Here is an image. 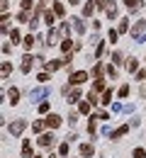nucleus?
I'll use <instances>...</instances> for the list:
<instances>
[{
  "mask_svg": "<svg viewBox=\"0 0 146 158\" xmlns=\"http://www.w3.org/2000/svg\"><path fill=\"white\" fill-rule=\"evenodd\" d=\"M22 156H24V158H34V156H32V143H29V139L22 141Z\"/></svg>",
  "mask_w": 146,
  "mask_h": 158,
  "instance_id": "obj_4",
  "label": "nucleus"
},
{
  "mask_svg": "<svg viewBox=\"0 0 146 158\" xmlns=\"http://www.w3.org/2000/svg\"><path fill=\"white\" fill-rule=\"evenodd\" d=\"M54 12H56V15H59V17H61L63 12H66V7H63L61 2H56V5H54Z\"/></svg>",
  "mask_w": 146,
  "mask_h": 158,
  "instance_id": "obj_18",
  "label": "nucleus"
},
{
  "mask_svg": "<svg viewBox=\"0 0 146 158\" xmlns=\"http://www.w3.org/2000/svg\"><path fill=\"white\" fill-rule=\"evenodd\" d=\"M32 63H34V59H32V56L27 54V56L22 59V71H24V73H29V68H32Z\"/></svg>",
  "mask_w": 146,
  "mask_h": 158,
  "instance_id": "obj_8",
  "label": "nucleus"
},
{
  "mask_svg": "<svg viewBox=\"0 0 146 158\" xmlns=\"http://www.w3.org/2000/svg\"><path fill=\"white\" fill-rule=\"evenodd\" d=\"M61 49L68 54V51H71V39H63V41H61Z\"/></svg>",
  "mask_w": 146,
  "mask_h": 158,
  "instance_id": "obj_23",
  "label": "nucleus"
},
{
  "mask_svg": "<svg viewBox=\"0 0 146 158\" xmlns=\"http://www.w3.org/2000/svg\"><path fill=\"white\" fill-rule=\"evenodd\" d=\"M136 78H139V80H146V71H139V73H136Z\"/></svg>",
  "mask_w": 146,
  "mask_h": 158,
  "instance_id": "obj_32",
  "label": "nucleus"
},
{
  "mask_svg": "<svg viewBox=\"0 0 146 158\" xmlns=\"http://www.w3.org/2000/svg\"><path fill=\"white\" fill-rule=\"evenodd\" d=\"M44 124H46V122H34V124H32V131H37V134H39V131L44 129Z\"/></svg>",
  "mask_w": 146,
  "mask_h": 158,
  "instance_id": "obj_17",
  "label": "nucleus"
},
{
  "mask_svg": "<svg viewBox=\"0 0 146 158\" xmlns=\"http://www.w3.org/2000/svg\"><path fill=\"white\" fill-rule=\"evenodd\" d=\"M68 2H71V5H78V0H68Z\"/></svg>",
  "mask_w": 146,
  "mask_h": 158,
  "instance_id": "obj_33",
  "label": "nucleus"
},
{
  "mask_svg": "<svg viewBox=\"0 0 146 158\" xmlns=\"http://www.w3.org/2000/svg\"><path fill=\"white\" fill-rule=\"evenodd\" d=\"M93 153H95V148H93L90 143H83V146H81V156L83 158H90Z\"/></svg>",
  "mask_w": 146,
  "mask_h": 158,
  "instance_id": "obj_7",
  "label": "nucleus"
},
{
  "mask_svg": "<svg viewBox=\"0 0 146 158\" xmlns=\"http://www.w3.org/2000/svg\"><path fill=\"white\" fill-rule=\"evenodd\" d=\"M73 22H76V29H78V32H83V29H85V24H83V20H73Z\"/></svg>",
  "mask_w": 146,
  "mask_h": 158,
  "instance_id": "obj_29",
  "label": "nucleus"
},
{
  "mask_svg": "<svg viewBox=\"0 0 146 158\" xmlns=\"http://www.w3.org/2000/svg\"><path fill=\"white\" fill-rule=\"evenodd\" d=\"M127 131H129V124H122L119 129H115V131L110 134V139H119V136H122V134H127Z\"/></svg>",
  "mask_w": 146,
  "mask_h": 158,
  "instance_id": "obj_6",
  "label": "nucleus"
},
{
  "mask_svg": "<svg viewBox=\"0 0 146 158\" xmlns=\"http://www.w3.org/2000/svg\"><path fill=\"white\" fill-rule=\"evenodd\" d=\"M24 46L32 49V46H34V37H27V39H24Z\"/></svg>",
  "mask_w": 146,
  "mask_h": 158,
  "instance_id": "obj_28",
  "label": "nucleus"
},
{
  "mask_svg": "<svg viewBox=\"0 0 146 158\" xmlns=\"http://www.w3.org/2000/svg\"><path fill=\"white\" fill-rule=\"evenodd\" d=\"M127 95H129V85H122L119 88V98H127Z\"/></svg>",
  "mask_w": 146,
  "mask_h": 158,
  "instance_id": "obj_26",
  "label": "nucleus"
},
{
  "mask_svg": "<svg viewBox=\"0 0 146 158\" xmlns=\"http://www.w3.org/2000/svg\"><path fill=\"white\" fill-rule=\"evenodd\" d=\"M10 71H12V68H10V63L5 61V63H2V78H7V76H10Z\"/></svg>",
  "mask_w": 146,
  "mask_h": 158,
  "instance_id": "obj_21",
  "label": "nucleus"
},
{
  "mask_svg": "<svg viewBox=\"0 0 146 158\" xmlns=\"http://www.w3.org/2000/svg\"><path fill=\"white\" fill-rule=\"evenodd\" d=\"M88 80V73L85 71H78V73H73L71 78H68V83H73V85H81V83H85Z\"/></svg>",
  "mask_w": 146,
  "mask_h": 158,
  "instance_id": "obj_2",
  "label": "nucleus"
},
{
  "mask_svg": "<svg viewBox=\"0 0 146 158\" xmlns=\"http://www.w3.org/2000/svg\"><path fill=\"white\" fill-rule=\"evenodd\" d=\"M32 5H34V0H22V10H32Z\"/></svg>",
  "mask_w": 146,
  "mask_h": 158,
  "instance_id": "obj_25",
  "label": "nucleus"
},
{
  "mask_svg": "<svg viewBox=\"0 0 146 158\" xmlns=\"http://www.w3.org/2000/svg\"><path fill=\"white\" fill-rule=\"evenodd\" d=\"M110 100H112V90H105V93H102V100H100V102H102V105H110Z\"/></svg>",
  "mask_w": 146,
  "mask_h": 158,
  "instance_id": "obj_13",
  "label": "nucleus"
},
{
  "mask_svg": "<svg viewBox=\"0 0 146 158\" xmlns=\"http://www.w3.org/2000/svg\"><path fill=\"white\" fill-rule=\"evenodd\" d=\"M144 27H146V22H136V24L131 27V34H134V37H139V34L144 32Z\"/></svg>",
  "mask_w": 146,
  "mask_h": 158,
  "instance_id": "obj_9",
  "label": "nucleus"
},
{
  "mask_svg": "<svg viewBox=\"0 0 146 158\" xmlns=\"http://www.w3.org/2000/svg\"><path fill=\"white\" fill-rule=\"evenodd\" d=\"M39 112H42V114H44V112H49V102H42V105H39Z\"/></svg>",
  "mask_w": 146,
  "mask_h": 158,
  "instance_id": "obj_30",
  "label": "nucleus"
},
{
  "mask_svg": "<svg viewBox=\"0 0 146 158\" xmlns=\"http://www.w3.org/2000/svg\"><path fill=\"white\" fill-rule=\"evenodd\" d=\"M134 158H146V151L144 148H134Z\"/></svg>",
  "mask_w": 146,
  "mask_h": 158,
  "instance_id": "obj_24",
  "label": "nucleus"
},
{
  "mask_svg": "<svg viewBox=\"0 0 146 158\" xmlns=\"http://www.w3.org/2000/svg\"><path fill=\"white\" fill-rule=\"evenodd\" d=\"M10 41H12V44H17V41H20V32H17V29H12V32H10Z\"/></svg>",
  "mask_w": 146,
  "mask_h": 158,
  "instance_id": "obj_19",
  "label": "nucleus"
},
{
  "mask_svg": "<svg viewBox=\"0 0 146 158\" xmlns=\"http://www.w3.org/2000/svg\"><path fill=\"white\" fill-rule=\"evenodd\" d=\"M93 90H95V93H100V90H105V83H102V78H98V80H95V85H93Z\"/></svg>",
  "mask_w": 146,
  "mask_h": 158,
  "instance_id": "obj_15",
  "label": "nucleus"
},
{
  "mask_svg": "<svg viewBox=\"0 0 146 158\" xmlns=\"http://www.w3.org/2000/svg\"><path fill=\"white\" fill-rule=\"evenodd\" d=\"M7 98H10V102H12V105H17V100H20V90H17V88H12V90L7 93Z\"/></svg>",
  "mask_w": 146,
  "mask_h": 158,
  "instance_id": "obj_10",
  "label": "nucleus"
},
{
  "mask_svg": "<svg viewBox=\"0 0 146 158\" xmlns=\"http://www.w3.org/2000/svg\"><path fill=\"white\" fill-rule=\"evenodd\" d=\"M68 151H71V141H66V143L59 146V153H61V156H68Z\"/></svg>",
  "mask_w": 146,
  "mask_h": 158,
  "instance_id": "obj_11",
  "label": "nucleus"
},
{
  "mask_svg": "<svg viewBox=\"0 0 146 158\" xmlns=\"http://www.w3.org/2000/svg\"><path fill=\"white\" fill-rule=\"evenodd\" d=\"M39 2H46V0H39Z\"/></svg>",
  "mask_w": 146,
  "mask_h": 158,
  "instance_id": "obj_34",
  "label": "nucleus"
},
{
  "mask_svg": "<svg viewBox=\"0 0 146 158\" xmlns=\"http://www.w3.org/2000/svg\"><path fill=\"white\" fill-rule=\"evenodd\" d=\"M49 158H56V156H49Z\"/></svg>",
  "mask_w": 146,
  "mask_h": 158,
  "instance_id": "obj_35",
  "label": "nucleus"
},
{
  "mask_svg": "<svg viewBox=\"0 0 146 158\" xmlns=\"http://www.w3.org/2000/svg\"><path fill=\"white\" fill-rule=\"evenodd\" d=\"M24 127H27L24 119H15V122L10 124V134H12V136H20L22 131H24Z\"/></svg>",
  "mask_w": 146,
  "mask_h": 158,
  "instance_id": "obj_1",
  "label": "nucleus"
},
{
  "mask_svg": "<svg viewBox=\"0 0 146 158\" xmlns=\"http://www.w3.org/2000/svg\"><path fill=\"white\" fill-rule=\"evenodd\" d=\"M34 158H42V156H34Z\"/></svg>",
  "mask_w": 146,
  "mask_h": 158,
  "instance_id": "obj_36",
  "label": "nucleus"
},
{
  "mask_svg": "<svg viewBox=\"0 0 146 158\" xmlns=\"http://www.w3.org/2000/svg\"><path fill=\"white\" fill-rule=\"evenodd\" d=\"M59 124H61V117H59V114H49V117H46V127H51V129H56Z\"/></svg>",
  "mask_w": 146,
  "mask_h": 158,
  "instance_id": "obj_5",
  "label": "nucleus"
},
{
  "mask_svg": "<svg viewBox=\"0 0 146 158\" xmlns=\"http://www.w3.org/2000/svg\"><path fill=\"white\" fill-rule=\"evenodd\" d=\"M124 5L129 7V10H131V12H134V10L139 7V0H124Z\"/></svg>",
  "mask_w": 146,
  "mask_h": 158,
  "instance_id": "obj_14",
  "label": "nucleus"
},
{
  "mask_svg": "<svg viewBox=\"0 0 146 158\" xmlns=\"http://www.w3.org/2000/svg\"><path fill=\"white\" fill-rule=\"evenodd\" d=\"M54 141H56V136H54V134H42V136H39V146L49 148V146H54Z\"/></svg>",
  "mask_w": 146,
  "mask_h": 158,
  "instance_id": "obj_3",
  "label": "nucleus"
},
{
  "mask_svg": "<svg viewBox=\"0 0 146 158\" xmlns=\"http://www.w3.org/2000/svg\"><path fill=\"white\" fill-rule=\"evenodd\" d=\"M127 68H129V71H136V61L129 59V61H127Z\"/></svg>",
  "mask_w": 146,
  "mask_h": 158,
  "instance_id": "obj_27",
  "label": "nucleus"
},
{
  "mask_svg": "<svg viewBox=\"0 0 146 158\" xmlns=\"http://www.w3.org/2000/svg\"><path fill=\"white\" fill-rule=\"evenodd\" d=\"M95 5L98 7H107V0H95Z\"/></svg>",
  "mask_w": 146,
  "mask_h": 158,
  "instance_id": "obj_31",
  "label": "nucleus"
},
{
  "mask_svg": "<svg viewBox=\"0 0 146 158\" xmlns=\"http://www.w3.org/2000/svg\"><path fill=\"white\" fill-rule=\"evenodd\" d=\"M90 107H93L90 102H81V105H78V110H81L83 114H88V112H90Z\"/></svg>",
  "mask_w": 146,
  "mask_h": 158,
  "instance_id": "obj_16",
  "label": "nucleus"
},
{
  "mask_svg": "<svg viewBox=\"0 0 146 158\" xmlns=\"http://www.w3.org/2000/svg\"><path fill=\"white\" fill-rule=\"evenodd\" d=\"M78 98H81V90H76V88H73V90H71V98H68V102H76Z\"/></svg>",
  "mask_w": 146,
  "mask_h": 158,
  "instance_id": "obj_20",
  "label": "nucleus"
},
{
  "mask_svg": "<svg viewBox=\"0 0 146 158\" xmlns=\"http://www.w3.org/2000/svg\"><path fill=\"white\" fill-rule=\"evenodd\" d=\"M44 20H46L49 27H54V22H56V12H46V17H44Z\"/></svg>",
  "mask_w": 146,
  "mask_h": 158,
  "instance_id": "obj_12",
  "label": "nucleus"
},
{
  "mask_svg": "<svg viewBox=\"0 0 146 158\" xmlns=\"http://www.w3.org/2000/svg\"><path fill=\"white\" fill-rule=\"evenodd\" d=\"M83 12H85V15H93V12H95V5H93V2H88V5L83 7Z\"/></svg>",
  "mask_w": 146,
  "mask_h": 158,
  "instance_id": "obj_22",
  "label": "nucleus"
}]
</instances>
